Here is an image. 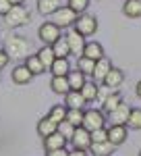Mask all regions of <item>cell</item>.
<instances>
[{
    "label": "cell",
    "mask_w": 141,
    "mask_h": 156,
    "mask_svg": "<svg viewBox=\"0 0 141 156\" xmlns=\"http://www.w3.org/2000/svg\"><path fill=\"white\" fill-rule=\"evenodd\" d=\"M4 50L11 54L12 58H27L29 52H31V42L25 40L23 36H12V37L6 40Z\"/></svg>",
    "instance_id": "1"
},
{
    "label": "cell",
    "mask_w": 141,
    "mask_h": 156,
    "mask_svg": "<svg viewBox=\"0 0 141 156\" xmlns=\"http://www.w3.org/2000/svg\"><path fill=\"white\" fill-rule=\"evenodd\" d=\"M29 21H31V12L27 11L23 4H12V9L4 15V23L9 27H21Z\"/></svg>",
    "instance_id": "2"
},
{
    "label": "cell",
    "mask_w": 141,
    "mask_h": 156,
    "mask_svg": "<svg viewBox=\"0 0 141 156\" xmlns=\"http://www.w3.org/2000/svg\"><path fill=\"white\" fill-rule=\"evenodd\" d=\"M50 17H52L50 21H52V23H56V25L60 27V29L73 27V25H75V21L79 19V15H77V12L73 11V9H70L69 4H67V6H60L58 11H56V12H52Z\"/></svg>",
    "instance_id": "3"
},
{
    "label": "cell",
    "mask_w": 141,
    "mask_h": 156,
    "mask_svg": "<svg viewBox=\"0 0 141 156\" xmlns=\"http://www.w3.org/2000/svg\"><path fill=\"white\" fill-rule=\"evenodd\" d=\"M106 117L102 110H98V108H89V110H85V115H83V125L87 131H95V129H102L106 127Z\"/></svg>",
    "instance_id": "4"
},
{
    "label": "cell",
    "mask_w": 141,
    "mask_h": 156,
    "mask_svg": "<svg viewBox=\"0 0 141 156\" xmlns=\"http://www.w3.org/2000/svg\"><path fill=\"white\" fill-rule=\"evenodd\" d=\"M75 31H79L83 37L94 36L95 31H98V19H95L94 15H87V12L79 15V19L75 21Z\"/></svg>",
    "instance_id": "5"
},
{
    "label": "cell",
    "mask_w": 141,
    "mask_h": 156,
    "mask_svg": "<svg viewBox=\"0 0 141 156\" xmlns=\"http://www.w3.org/2000/svg\"><path fill=\"white\" fill-rule=\"evenodd\" d=\"M60 36H62V29H60L56 23H52V21H46L44 25H40V29H37V37H40L46 46H52Z\"/></svg>",
    "instance_id": "6"
},
{
    "label": "cell",
    "mask_w": 141,
    "mask_h": 156,
    "mask_svg": "<svg viewBox=\"0 0 141 156\" xmlns=\"http://www.w3.org/2000/svg\"><path fill=\"white\" fill-rule=\"evenodd\" d=\"M129 115H131V106L127 102H120L112 112H108V121H110V125H127Z\"/></svg>",
    "instance_id": "7"
},
{
    "label": "cell",
    "mask_w": 141,
    "mask_h": 156,
    "mask_svg": "<svg viewBox=\"0 0 141 156\" xmlns=\"http://www.w3.org/2000/svg\"><path fill=\"white\" fill-rule=\"evenodd\" d=\"M70 142H73V148H77V150H89V146H91V131H87L85 127H77Z\"/></svg>",
    "instance_id": "8"
},
{
    "label": "cell",
    "mask_w": 141,
    "mask_h": 156,
    "mask_svg": "<svg viewBox=\"0 0 141 156\" xmlns=\"http://www.w3.org/2000/svg\"><path fill=\"white\" fill-rule=\"evenodd\" d=\"M67 40H69V46H70V54H75L77 58L83 56V50H85V44H87V42H85V37H83L79 31H75V29H73V31L67 34Z\"/></svg>",
    "instance_id": "9"
},
{
    "label": "cell",
    "mask_w": 141,
    "mask_h": 156,
    "mask_svg": "<svg viewBox=\"0 0 141 156\" xmlns=\"http://www.w3.org/2000/svg\"><path fill=\"white\" fill-rule=\"evenodd\" d=\"M110 69H112V62L106 58V56H102L100 60H95V69H94V73H91L95 83H104V79H106V75H108Z\"/></svg>",
    "instance_id": "10"
},
{
    "label": "cell",
    "mask_w": 141,
    "mask_h": 156,
    "mask_svg": "<svg viewBox=\"0 0 141 156\" xmlns=\"http://www.w3.org/2000/svg\"><path fill=\"white\" fill-rule=\"evenodd\" d=\"M127 135H129L127 125H110V127H108V140L114 146L125 144V142H127Z\"/></svg>",
    "instance_id": "11"
},
{
    "label": "cell",
    "mask_w": 141,
    "mask_h": 156,
    "mask_svg": "<svg viewBox=\"0 0 141 156\" xmlns=\"http://www.w3.org/2000/svg\"><path fill=\"white\" fill-rule=\"evenodd\" d=\"M114 148L116 146L112 144L110 140L108 142H91V146H89V154L91 156H112L114 154Z\"/></svg>",
    "instance_id": "12"
},
{
    "label": "cell",
    "mask_w": 141,
    "mask_h": 156,
    "mask_svg": "<svg viewBox=\"0 0 141 156\" xmlns=\"http://www.w3.org/2000/svg\"><path fill=\"white\" fill-rule=\"evenodd\" d=\"M33 77H35V75L27 69V65H19V67H15V69H12V73H11V79L15 81V83H19V85L29 83Z\"/></svg>",
    "instance_id": "13"
},
{
    "label": "cell",
    "mask_w": 141,
    "mask_h": 156,
    "mask_svg": "<svg viewBox=\"0 0 141 156\" xmlns=\"http://www.w3.org/2000/svg\"><path fill=\"white\" fill-rule=\"evenodd\" d=\"M67 137L62 135V133H52V135H48V137H44V148H46V152H50V150H60V148H67Z\"/></svg>",
    "instance_id": "14"
},
{
    "label": "cell",
    "mask_w": 141,
    "mask_h": 156,
    "mask_svg": "<svg viewBox=\"0 0 141 156\" xmlns=\"http://www.w3.org/2000/svg\"><path fill=\"white\" fill-rule=\"evenodd\" d=\"M122 81H125V73L120 71V69H116V67H112V69L108 71V75H106L104 85L110 87V90H118V87L122 85Z\"/></svg>",
    "instance_id": "15"
},
{
    "label": "cell",
    "mask_w": 141,
    "mask_h": 156,
    "mask_svg": "<svg viewBox=\"0 0 141 156\" xmlns=\"http://www.w3.org/2000/svg\"><path fill=\"white\" fill-rule=\"evenodd\" d=\"M64 104L67 108H83L87 104V100L83 98L81 90H70L69 94H64Z\"/></svg>",
    "instance_id": "16"
},
{
    "label": "cell",
    "mask_w": 141,
    "mask_h": 156,
    "mask_svg": "<svg viewBox=\"0 0 141 156\" xmlns=\"http://www.w3.org/2000/svg\"><path fill=\"white\" fill-rule=\"evenodd\" d=\"M52 50H54L56 58H69V56H70V46H69L67 36H60L58 40L52 44Z\"/></svg>",
    "instance_id": "17"
},
{
    "label": "cell",
    "mask_w": 141,
    "mask_h": 156,
    "mask_svg": "<svg viewBox=\"0 0 141 156\" xmlns=\"http://www.w3.org/2000/svg\"><path fill=\"white\" fill-rule=\"evenodd\" d=\"M122 15L129 19H141V0H125Z\"/></svg>",
    "instance_id": "18"
},
{
    "label": "cell",
    "mask_w": 141,
    "mask_h": 156,
    "mask_svg": "<svg viewBox=\"0 0 141 156\" xmlns=\"http://www.w3.org/2000/svg\"><path fill=\"white\" fill-rule=\"evenodd\" d=\"M50 87H52V92L54 94H60V96H64V94H69L70 92V85H69V79H67V75H54L52 77V81H50Z\"/></svg>",
    "instance_id": "19"
},
{
    "label": "cell",
    "mask_w": 141,
    "mask_h": 156,
    "mask_svg": "<svg viewBox=\"0 0 141 156\" xmlns=\"http://www.w3.org/2000/svg\"><path fill=\"white\" fill-rule=\"evenodd\" d=\"M62 6V0H37V11L44 17H50L52 12H56Z\"/></svg>",
    "instance_id": "20"
},
{
    "label": "cell",
    "mask_w": 141,
    "mask_h": 156,
    "mask_svg": "<svg viewBox=\"0 0 141 156\" xmlns=\"http://www.w3.org/2000/svg\"><path fill=\"white\" fill-rule=\"evenodd\" d=\"M56 131H58V123H54L50 117H44L37 123V133L42 137H48V135H52V133H56Z\"/></svg>",
    "instance_id": "21"
},
{
    "label": "cell",
    "mask_w": 141,
    "mask_h": 156,
    "mask_svg": "<svg viewBox=\"0 0 141 156\" xmlns=\"http://www.w3.org/2000/svg\"><path fill=\"white\" fill-rule=\"evenodd\" d=\"M83 56H87V58L91 60H100L104 54V48H102V44H98V42H87L85 44V50H83Z\"/></svg>",
    "instance_id": "22"
},
{
    "label": "cell",
    "mask_w": 141,
    "mask_h": 156,
    "mask_svg": "<svg viewBox=\"0 0 141 156\" xmlns=\"http://www.w3.org/2000/svg\"><path fill=\"white\" fill-rule=\"evenodd\" d=\"M87 75L83 71H69V75H67V79H69V85H70V90H81L83 85L87 83V79H85Z\"/></svg>",
    "instance_id": "23"
},
{
    "label": "cell",
    "mask_w": 141,
    "mask_h": 156,
    "mask_svg": "<svg viewBox=\"0 0 141 156\" xmlns=\"http://www.w3.org/2000/svg\"><path fill=\"white\" fill-rule=\"evenodd\" d=\"M120 102H122V96L118 94L116 90H112V92L106 96V100L102 102V110H104V112H112V110H114Z\"/></svg>",
    "instance_id": "24"
},
{
    "label": "cell",
    "mask_w": 141,
    "mask_h": 156,
    "mask_svg": "<svg viewBox=\"0 0 141 156\" xmlns=\"http://www.w3.org/2000/svg\"><path fill=\"white\" fill-rule=\"evenodd\" d=\"M37 56H40L42 65H44L46 69H50V67H52V62L56 60V54H54L52 46H46V44H44V48H40V50H37Z\"/></svg>",
    "instance_id": "25"
},
{
    "label": "cell",
    "mask_w": 141,
    "mask_h": 156,
    "mask_svg": "<svg viewBox=\"0 0 141 156\" xmlns=\"http://www.w3.org/2000/svg\"><path fill=\"white\" fill-rule=\"evenodd\" d=\"M50 71H52V75H58V77H62V75H69V71H70L69 58H56L54 62H52Z\"/></svg>",
    "instance_id": "26"
},
{
    "label": "cell",
    "mask_w": 141,
    "mask_h": 156,
    "mask_svg": "<svg viewBox=\"0 0 141 156\" xmlns=\"http://www.w3.org/2000/svg\"><path fill=\"white\" fill-rule=\"evenodd\" d=\"M25 65H27V69L33 73V75H42V73L46 71V67L42 65V60L37 54H29L27 58H25Z\"/></svg>",
    "instance_id": "27"
},
{
    "label": "cell",
    "mask_w": 141,
    "mask_h": 156,
    "mask_svg": "<svg viewBox=\"0 0 141 156\" xmlns=\"http://www.w3.org/2000/svg\"><path fill=\"white\" fill-rule=\"evenodd\" d=\"M98 92H100V85L95 83V81H87V83L81 87V94L87 102H94L95 98H98Z\"/></svg>",
    "instance_id": "28"
},
{
    "label": "cell",
    "mask_w": 141,
    "mask_h": 156,
    "mask_svg": "<svg viewBox=\"0 0 141 156\" xmlns=\"http://www.w3.org/2000/svg\"><path fill=\"white\" fill-rule=\"evenodd\" d=\"M83 115H85L83 108H69V110H67V121H69L70 125H75V127H81L83 125Z\"/></svg>",
    "instance_id": "29"
},
{
    "label": "cell",
    "mask_w": 141,
    "mask_h": 156,
    "mask_svg": "<svg viewBox=\"0 0 141 156\" xmlns=\"http://www.w3.org/2000/svg\"><path fill=\"white\" fill-rule=\"evenodd\" d=\"M67 104H56V106H52V110H50V119L54 121V123H62V121L67 119Z\"/></svg>",
    "instance_id": "30"
},
{
    "label": "cell",
    "mask_w": 141,
    "mask_h": 156,
    "mask_svg": "<svg viewBox=\"0 0 141 156\" xmlns=\"http://www.w3.org/2000/svg\"><path fill=\"white\" fill-rule=\"evenodd\" d=\"M127 127L133 131H139L141 129V108H131L129 121H127Z\"/></svg>",
    "instance_id": "31"
},
{
    "label": "cell",
    "mask_w": 141,
    "mask_h": 156,
    "mask_svg": "<svg viewBox=\"0 0 141 156\" xmlns=\"http://www.w3.org/2000/svg\"><path fill=\"white\" fill-rule=\"evenodd\" d=\"M77 69L83 71L85 75H91L94 69H95V60L87 58V56H79V58H77Z\"/></svg>",
    "instance_id": "32"
},
{
    "label": "cell",
    "mask_w": 141,
    "mask_h": 156,
    "mask_svg": "<svg viewBox=\"0 0 141 156\" xmlns=\"http://www.w3.org/2000/svg\"><path fill=\"white\" fill-rule=\"evenodd\" d=\"M75 129H77V127H75V125H70L67 119L62 121V123H58V133H62L69 142L73 140V135H75Z\"/></svg>",
    "instance_id": "33"
},
{
    "label": "cell",
    "mask_w": 141,
    "mask_h": 156,
    "mask_svg": "<svg viewBox=\"0 0 141 156\" xmlns=\"http://www.w3.org/2000/svg\"><path fill=\"white\" fill-rule=\"evenodd\" d=\"M67 4H69L77 15H83V12L87 11V6H89V0H69Z\"/></svg>",
    "instance_id": "34"
},
{
    "label": "cell",
    "mask_w": 141,
    "mask_h": 156,
    "mask_svg": "<svg viewBox=\"0 0 141 156\" xmlns=\"http://www.w3.org/2000/svg\"><path fill=\"white\" fill-rule=\"evenodd\" d=\"M91 142H108V129L102 127V129L91 131Z\"/></svg>",
    "instance_id": "35"
},
{
    "label": "cell",
    "mask_w": 141,
    "mask_h": 156,
    "mask_svg": "<svg viewBox=\"0 0 141 156\" xmlns=\"http://www.w3.org/2000/svg\"><path fill=\"white\" fill-rule=\"evenodd\" d=\"M9 60H11V54H9L6 50H0V71L9 65Z\"/></svg>",
    "instance_id": "36"
},
{
    "label": "cell",
    "mask_w": 141,
    "mask_h": 156,
    "mask_svg": "<svg viewBox=\"0 0 141 156\" xmlns=\"http://www.w3.org/2000/svg\"><path fill=\"white\" fill-rule=\"evenodd\" d=\"M12 9V4H11V0H0V15L4 17L6 12Z\"/></svg>",
    "instance_id": "37"
},
{
    "label": "cell",
    "mask_w": 141,
    "mask_h": 156,
    "mask_svg": "<svg viewBox=\"0 0 141 156\" xmlns=\"http://www.w3.org/2000/svg\"><path fill=\"white\" fill-rule=\"evenodd\" d=\"M46 156H69V152H67L64 148H60V150H50Z\"/></svg>",
    "instance_id": "38"
},
{
    "label": "cell",
    "mask_w": 141,
    "mask_h": 156,
    "mask_svg": "<svg viewBox=\"0 0 141 156\" xmlns=\"http://www.w3.org/2000/svg\"><path fill=\"white\" fill-rule=\"evenodd\" d=\"M69 156H89L87 150H77V148H73V152H69Z\"/></svg>",
    "instance_id": "39"
},
{
    "label": "cell",
    "mask_w": 141,
    "mask_h": 156,
    "mask_svg": "<svg viewBox=\"0 0 141 156\" xmlns=\"http://www.w3.org/2000/svg\"><path fill=\"white\" fill-rule=\"evenodd\" d=\"M135 92H137V96L141 98V81H139V83H137V87H135Z\"/></svg>",
    "instance_id": "40"
},
{
    "label": "cell",
    "mask_w": 141,
    "mask_h": 156,
    "mask_svg": "<svg viewBox=\"0 0 141 156\" xmlns=\"http://www.w3.org/2000/svg\"><path fill=\"white\" fill-rule=\"evenodd\" d=\"M25 0H11V4H23Z\"/></svg>",
    "instance_id": "41"
},
{
    "label": "cell",
    "mask_w": 141,
    "mask_h": 156,
    "mask_svg": "<svg viewBox=\"0 0 141 156\" xmlns=\"http://www.w3.org/2000/svg\"><path fill=\"white\" fill-rule=\"evenodd\" d=\"M139 156H141V152H139Z\"/></svg>",
    "instance_id": "42"
}]
</instances>
